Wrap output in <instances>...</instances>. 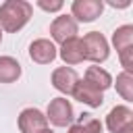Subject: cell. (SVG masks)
<instances>
[{
    "label": "cell",
    "instance_id": "obj_1",
    "mask_svg": "<svg viewBox=\"0 0 133 133\" xmlns=\"http://www.w3.org/2000/svg\"><path fill=\"white\" fill-rule=\"evenodd\" d=\"M33 15V6L25 0H6L0 4V27L8 33L23 29Z\"/></svg>",
    "mask_w": 133,
    "mask_h": 133
},
{
    "label": "cell",
    "instance_id": "obj_2",
    "mask_svg": "<svg viewBox=\"0 0 133 133\" xmlns=\"http://www.w3.org/2000/svg\"><path fill=\"white\" fill-rule=\"evenodd\" d=\"M83 50H85V58L94 60V62H104L110 54L108 50V42L100 31H89L83 35Z\"/></svg>",
    "mask_w": 133,
    "mask_h": 133
},
{
    "label": "cell",
    "instance_id": "obj_3",
    "mask_svg": "<svg viewBox=\"0 0 133 133\" xmlns=\"http://www.w3.org/2000/svg\"><path fill=\"white\" fill-rule=\"evenodd\" d=\"M46 121H50L56 127H69L73 123V106L66 98H54L48 104Z\"/></svg>",
    "mask_w": 133,
    "mask_h": 133
},
{
    "label": "cell",
    "instance_id": "obj_4",
    "mask_svg": "<svg viewBox=\"0 0 133 133\" xmlns=\"http://www.w3.org/2000/svg\"><path fill=\"white\" fill-rule=\"evenodd\" d=\"M50 33H52V39L58 42V44H64L73 37H77L79 29H77V21L69 15H60L56 17L52 23H50Z\"/></svg>",
    "mask_w": 133,
    "mask_h": 133
},
{
    "label": "cell",
    "instance_id": "obj_5",
    "mask_svg": "<svg viewBox=\"0 0 133 133\" xmlns=\"http://www.w3.org/2000/svg\"><path fill=\"white\" fill-rule=\"evenodd\" d=\"M19 129L21 133H42L48 129L46 114L37 108H25L19 114Z\"/></svg>",
    "mask_w": 133,
    "mask_h": 133
},
{
    "label": "cell",
    "instance_id": "obj_6",
    "mask_svg": "<svg viewBox=\"0 0 133 133\" xmlns=\"http://www.w3.org/2000/svg\"><path fill=\"white\" fill-rule=\"evenodd\" d=\"M104 10V2L102 0H75L71 6L73 19L81 21V23H91L96 21Z\"/></svg>",
    "mask_w": 133,
    "mask_h": 133
},
{
    "label": "cell",
    "instance_id": "obj_7",
    "mask_svg": "<svg viewBox=\"0 0 133 133\" xmlns=\"http://www.w3.org/2000/svg\"><path fill=\"white\" fill-rule=\"evenodd\" d=\"M133 125V112L129 106H114L106 116V127L110 133H121Z\"/></svg>",
    "mask_w": 133,
    "mask_h": 133
},
{
    "label": "cell",
    "instance_id": "obj_8",
    "mask_svg": "<svg viewBox=\"0 0 133 133\" xmlns=\"http://www.w3.org/2000/svg\"><path fill=\"white\" fill-rule=\"evenodd\" d=\"M56 54H58L56 46L50 39H44V37L31 42V46H29V58L37 64H50L56 58Z\"/></svg>",
    "mask_w": 133,
    "mask_h": 133
},
{
    "label": "cell",
    "instance_id": "obj_9",
    "mask_svg": "<svg viewBox=\"0 0 133 133\" xmlns=\"http://www.w3.org/2000/svg\"><path fill=\"white\" fill-rule=\"evenodd\" d=\"M79 83V75L71 66H58L52 73V85L62 94H73L75 85Z\"/></svg>",
    "mask_w": 133,
    "mask_h": 133
},
{
    "label": "cell",
    "instance_id": "obj_10",
    "mask_svg": "<svg viewBox=\"0 0 133 133\" xmlns=\"http://www.w3.org/2000/svg\"><path fill=\"white\" fill-rule=\"evenodd\" d=\"M73 96H75V100H79L81 104H87V106H91V108H100V106L104 104L102 91H98L96 87H91L87 81H81V79H79V83L75 85Z\"/></svg>",
    "mask_w": 133,
    "mask_h": 133
},
{
    "label": "cell",
    "instance_id": "obj_11",
    "mask_svg": "<svg viewBox=\"0 0 133 133\" xmlns=\"http://www.w3.org/2000/svg\"><path fill=\"white\" fill-rule=\"evenodd\" d=\"M60 58L66 64H79L85 60V50H83V42L79 37H73L64 44H60Z\"/></svg>",
    "mask_w": 133,
    "mask_h": 133
},
{
    "label": "cell",
    "instance_id": "obj_12",
    "mask_svg": "<svg viewBox=\"0 0 133 133\" xmlns=\"http://www.w3.org/2000/svg\"><path fill=\"white\" fill-rule=\"evenodd\" d=\"M83 81H87L91 87H96L98 91H104V89H108L110 85H112V77H110V73L108 71H104V69H100V66H89L87 71H85V79Z\"/></svg>",
    "mask_w": 133,
    "mask_h": 133
},
{
    "label": "cell",
    "instance_id": "obj_13",
    "mask_svg": "<svg viewBox=\"0 0 133 133\" xmlns=\"http://www.w3.org/2000/svg\"><path fill=\"white\" fill-rule=\"evenodd\" d=\"M21 77V64L12 56H0V83H12Z\"/></svg>",
    "mask_w": 133,
    "mask_h": 133
},
{
    "label": "cell",
    "instance_id": "obj_14",
    "mask_svg": "<svg viewBox=\"0 0 133 133\" xmlns=\"http://www.w3.org/2000/svg\"><path fill=\"white\" fill-rule=\"evenodd\" d=\"M66 133H102V123H100L96 116L83 112V114L77 118V123L69 127Z\"/></svg>",
    "mask_w": 133,
    "mask_h": 133
},
{
    "label": "cell",
    "instance_id": "obj_15",
    "mask_svg": "<svg viewBox=\"0 0 133 133\" xmlns=\"http://www.w3.org/2000/svg\"><path fill=\"white\" fill-rule=\"evenodd\" d=\"M112 44L116 48V52H123L127 48L133 46V25H123L118 29H114L112 33Z\"/></svg>",
    "mask_w": 133,
    "mask_h": 133
},
{
    "label": "cell",
    "instance_id": "obj_16",
    "mask_svg": "<svg viewBox=\"0 0 133 133\" xmlns=\"http://www.w3.org/2000/svg\"><path fill=\"white\" fill-rule=\"evenodd\" d=\"M116 91L123 96V100L131 102L133 100V75L131 73H121L116 75Z\"/></svg>",
    "mask_w": 133,
    "mask_h": 133
},
{
    "label": "cell",
    "instance_id": "obj_17",
    "mask_svg": "<svg viewBox=\"0 0 133 133\" xmlns=\"http://www.w3.org/2000/svg\"><path fill=\"white\" fill-rule=\"evenodd\" d=\"M118 58H121V64H123L125 73H131L133 71V46L123 50V52H118Z\"/></svg>",
    "mask_w": 133,
    "mask_h": 133
},
{
    "label": "cell",
    "instance_id": "obj_18",
    "mask_svg": "<svg viewBox=\"0 0 133 133\" xmlns=\"http://www.w3.org/2000/svg\"><path fill=\"white\" fill-rule=\"evenodd\" d=\"M37 6L42 8V10H48V12H56V10H60L62 8V0H37Z\"/></svg>",
    "mask_w": 133,
    "mask_h": 133
},
{
    "label": "cell",
    "instance_id": "obj_19",
    "mask_svg": "<svg viewBox=\"0 0 133 133\" xmlns=\"http://www.w3.org/2000/svg\"><path fill=\"white\" fill-rule=\"evenodd\" d=\"M108 4H110V6H114V8H127V6H129V0H123V2H116V0H110Z\"/></svg>",
    "mask_w": 133,
    "mask_h": 133
},
{
    "label": "cell",
    "instance_id": "obj_20",
    "mask_svg": "<svg viewBox=\"0 0 133 133\" xmlns=\"http://www.w3.org/2000/svg\"><path fill=\"white\" fill-rule=\"evenodd\" d=\"M121 133H133V125H131V127H127V129H125V131H121Z\"/></svg>",
    "mask_w": 133,
    "mask_h": 133
},
{
    "label": "cell",
    "instance_id": "obj_21",
    "mask_svg": "<svg viewBox=\"0 0 133 133\" xmlns=\"http://www.w3.org/2000/svg\"><path fill=\"white\" fill-rule=\"evenodd\" d=\"M42 133H52V131H50V129H46V131H42Z\"/></svg>",
    "mask_w": 133,
    "mask_h": 133
},
{
    "label": "cell",
    "instance_id": "obj_22",
    "mask_svg": "<svg viewBox=\"0 0 133 133\" xmlns=\"http://www.w3.org/2000/svg\"><path fill=\"white\" fill-rule=\"evenodd\" d=\"M0 42H2V27H0Z\"/></svg>",
    "mask_w": 133,
    "mask_h": 133
}]
</instances>
